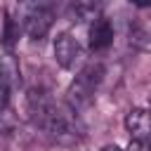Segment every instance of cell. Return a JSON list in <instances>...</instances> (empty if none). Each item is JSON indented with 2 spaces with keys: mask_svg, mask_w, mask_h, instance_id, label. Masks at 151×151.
<instances>
[{
  "mask_svg": "<svg viewBox=\"0 0 151 151\" xmlns=\"http://www.w3.org/2000/svg\"><path fill=\"white\" fill-rule=\"evenodd\" d=\"M7 99H9V85L5 80H0V109L7 106Z\"/></svg>",
  "mask_w": 151,
  "mask_h": 151,
  "instance_id": "7c38bea8",
  "label": "cell"
},
{
  "mask_svg": "<svg viewBox=\"0 0 151 151\" xmlns=\"http://www.w3.org/2000/svg\"><path fill=\"white\" fill-rule=\"evenodd\" d=\"M127 151H151V142H139V139H132Z\"/></svg>",
  "mask_w": 151,
  "mask_h": 151,
  "instance_id": "8fae6325",
  "label": "cell"
},
{
  "mask_svg": "<svg viewBox=\"0 0 151 151\" xmlns=\"http://www.w3.org/2000/svg\"><path fill=\"white\" fill-rule=\"evenodd\" d=\"M134 7H139V9H146V7H151V0H130Z\"/></svg>",
  "mask_w": 151,
  "mask_h": 151,
  "instance_id": "4fadbf2b",
  "label": "cell"
},
{
  "mask_svg": "<svg viewBox=\"0 0 151 151\" xmlns=\"http://www.w3.org/2000/svg\"><path fill=\"white\" fill-rule=\"evenodd\" d=\"M101 151H123V149H120V146H116V144H109V146H104Z\"/></svg>",
  "mask_w": 151,
  "mask_h": 151,
  "instance_id": "5bb4252c",
  "label": "cell"
},
{
  "mask_svg": "<svg viewBox=\"0 0 151 151\" xmlns=\"http://www.w3.org/2000/svg\"><path fill=\"white\" fill-rule=\"evenodd\" d=\"M149 111H151V104H149Z\"/></svg>",
  "mask_w": 151,
  "mask_h": 151,
  "instance_id": "9a60e30c",
  "label": "cell"
},
{
  "mask_svg": "<svg viewBox=\"0 0 151 151\" xmlns=\"http://www.w3.org/2000/svg\"><path fill=\"white\" fill-rule=\"evenodd\" d=\"M127 38H130V45L142 50V52H151V33L142 26H130L127 31Z\"/></svg>",
  "mask_w": 151,
  "mask_h": 151,
  "instance_id": "ba28073f",
  "label": "cell"
},
{
  "mask_svg": "<svg viewBox=\"0 0 151 151\" xmlns=\"http://www.w3.org/2000/svg\"><path fill=\"white\" fill-rule=\"evenodd\" d=\"M19 24L28 38L42 40L54 24L52 0H19Z\"/></svg>",
  "mask_w": 151,
  "mask_h": 151,
  "instance_id": "7a4b0ae2",
  "label": "cell"
},
{
  "mask_svg": "<svg viewBox=\"0 0 151 151\" xmlns=\"http://www.w3.org/2000/svg\"><path fill=\"white\" fill-rule=\"evenodd\" d=\"M54 59L61 68L73 71L83 64V47L71 33H61L54 40Z\"/></svg>",
  "mask_w": 151,
  "mask_h": 151,
  "instance_id": "277c9868",
  "label": "cell"
},
{
  "mask_svg": "<svg viewBox=\"0 0 151 151\" xmlns=\"http://www.w3.org/2000/svg\"><path fill=\"white\" fill-rule=\"evenodd\" d=\"M17 127H19L17 113H14L9 106H2V109H0V134H2V137H9V134L17 132Z\"/></svg>",
  "mask_w": 151,
  "mask_h": 151,
  "instance_id": "9c48e42d",
  "label": "cell"
},
{
  "mask_svg": "<svg viewBox=\"0 0 151 151\" xmlns=\"http://www.w3.org/2000/svg\"><path fill=\"white\" fill-rule=\"evenodd\" d=\"M111 42H113V26L109 19H104L99 14L90 24V47L94 52H99V50H106Z\"/></svg>",
  "mask_w": 151,
  "mask_h": 151,
  "instance_id": "52a82bcc",
  "label": "cell"
},
{
  "mask_svg": "<svg viewBox=\"0 0 151 151\" xmlns=\"http://www.w3.org/2000/svg\"><path fill=\"white\" fill-rule=\"evenodd\" d=\"M17 38H19V21H14L12 17H7L5 19V38H2V45L5 47H12Z\"/></svg>",
  "mask_w": 151,
  "mask_h": 151,
  "instance_id": "30bf717a",
  "label": "cell"
},
{
  "mask_svg": "<svg viewBox=\"0 0 151 151\" xmlns=\"http://www.w3.org/2000/svg\"><path fill=\"white\" fill-rule=\"evenodd\" d=\"M0 80L9 85V90H17L21 85V66L12 47L0 45Z\"/></svg>",
  "mask_w": 151,
  "mask_h": 151,
  "instance_id": "8992f818",
  "label": "cell"
},
{
  "mask_svg": "<svg viewBox=\"0 0 151 151\" xmlns=\"http://www.w3.org/2000/svg\"><path fill=\"white\" fill-rule=\"evenodd\" d=\"M125 130L130 132L132 139L151 142V111H146V109H132L125 116Z\"/></svg>",
  "mask_w": 151,
  "mask_h": 151,
  "instance_id": "5b68a950",
  "label": "cell"
},
{
  "mask_svg": "<svg viewBox=\"0 0 151 151\" xmlns=\"http://www.w3.org/2000/svg\"><path fill=\"white\" fill-rule=\"evenodd\" d=\"M28 113L31 118L61 146H73L85 137V127L78 118V111L68 104L54 101L45 90H28Z\"/></svg>",
  "mask_w": 151,
  "mask_h": 151,
  "instance_id": "6da1fadb",
  "label": "cell"
},
{
  "mask_svg": "<svg viewBox=\"0 0 151 151\" xmlns=\"http://www.w3.org/2000/svg\"><path fill=\"white\" fill-rule=\"evenodd\" d=\"M101 78H104V66L101 64H87L85 68H80V73L68 85L66 104L71 109H76V111L87 109L92 104V99H94V92H97Z\"/></svg>",
  "mask_w": 151,
  "mask_h": 151,
  "instance_id": "3957f363",
  "label": "cell"
}]
</instances>
